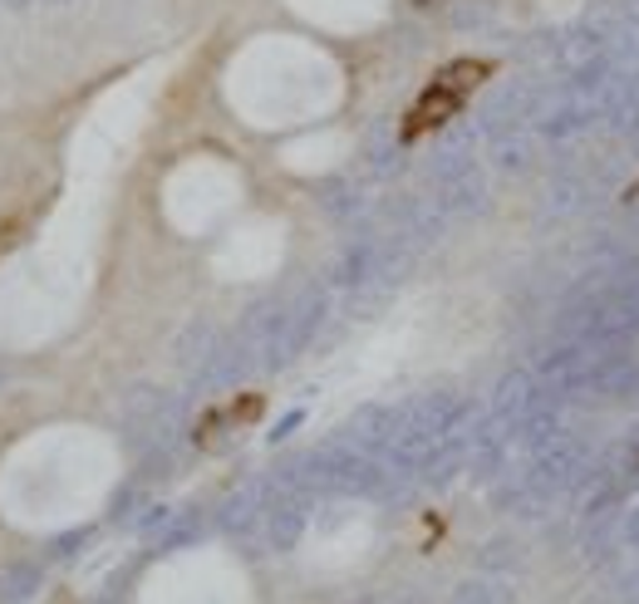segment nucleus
Instances as JSON below:
<instances>
[{"mask_svg": "<svg viewBox=\"0 0 639 604\" xmlns=\"http://www.w3.org/2000/svg\"><path fill=\"white\" fill-rule=\"evenodd\" d=\"M630 462H635V467H639V442H635V458H630Z\"/></svg>", "mask_w": 639, "mask_h": 604, "instance_id": "obj_5", "label": "nucleus"}, {"mask_svg": "<svg viewBox=\"0 0 639 604\" xmlns=\"http://www.w3.org/2000/svg\"><path fill=\"white\" fill-rule=\"evenodd\" d=\"M50 6H64V0H50Z\"/></svg>", "mask_w": 639, "mask_h": 604, "instance_id": "obj_7", "label": "nucleus"}, {"mask_svg": "<svg viewBox=\"0 0 639 604\" xmlns=\"http://www.w3.org/2000/svg\"><path fill=\"white\" fill-rule=\"evenodd\" d=\"M0 6H10V10H30V6H40V0H0Z\"/></svg>", "mask_w": 639, "mask_h": 604, "instance_id": "obj_4", "label": "nucleus"}, {"mask_svg": "<svg viewBox=\"0 0 639 604\" xmlns=\"http://www.w3.org/2000/svg\"><path fill=\"white\" fill-rule=\"evenodd\" d=\"M261 408H266V398H261V393H242L232 408H216V413L202 418L197 442H202V448H207V442H216V438H222V432H236V428L256 423V418H261Z\"/></svg>", "mask_w": 639, "mask_h": 604, "instance_id": "obj_2", "label": "nucleus"}, {"mask_svg": "<svg viewBox=\"0 0 639 604\" xmlns=\"http://www.w3.org/2000/svg\"><path fill=\"white\" fill-rule=\"evenodd\" d=\"M463 104H467L463 94H453L448 84H438V79H433V84L424 89V99L408 109V119H404V143H414V139H424V133L443 129V123H453Z\"/></svg>", "mask_w": 639, "mask_h": 604, "instance_id": "obj_1", "label": "nucleus"}, {"mask_svg": "<svg viewBox=\"0 0 639 604\" xmlns=\"http://www.w3.org/2000/svg\"><path fill=\"white\" fill-rule=\"evenodd\" d=\"M630 202H639V187H635V192H630Z\"/></svg>", "mask_w": 639, "mask_h": 604, "instance_id": "obj_6", "label": "nucleus"}, {"mask_svg": "<svg viewBox=\"0 0 639 604\" xmlns=\"http://www.w3.org/2000/svg\"><path fill=\"white\" fill-rule=\"evenodd\" d=\"M487 74H493V64H483V60H458V64H448V70H438V84H448L453 94L473 99L477 84H487Z\"/></svg>", "mask_w": 639, "mask_h": 604, "instance_id": "obj_3", "label": "nucleus"}]
</instances>
